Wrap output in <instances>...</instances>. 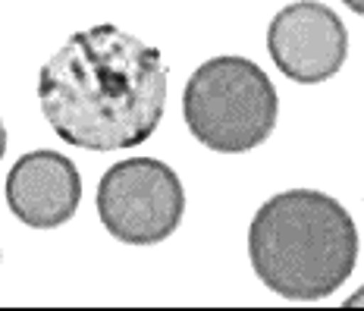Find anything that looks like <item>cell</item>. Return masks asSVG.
Masks as SVG:
<instances>
[{
	"mask_svg": "<svg viewBox=\"0 0 364 311\" xmlns=\"http://www.w3.org/2000/svg\"><path fill=\"white\" fill-rule=\"evenodd\" d=\"M97 217L126 246H157L179 230L186 189L179 173L157 157H126L97 183Z\"/></svg>",
	"mask_w": 364,
	"mask_h": 311,
	"instance_id": "4",
	"label": "cell"
},
{
	"mask_svg": "<svg viewBox=\"0 0 364 311\" xmlns=\"http://www.w3.org/2000/svg\"><path fill=\"white\" fill-rule=\"evenodd\" d=\"M182 120L204 148L245 154L273 135L279 95L255 60L236 54L210 57L186 82Z\"/></svg>",
	"mask_w": 364,
	"mask_h": 311,
	"instance_id": "3",
	"label": "cell"
},
{
	"mask_svg": "<svg viewBox=\"0 0 364 311\" xmlns=\"http://www.w3.org/2000/svg\"><path fill=\"white\" fill-rule=\"evenodd\" d=\"M267 51L277 70L299 85H321L346 63L348 32L339 13L317 0L289 4L270 19Z\"/></svg>",
	"mask_w": 364,
	"mask_h": 311,
	"instance_id": "5",
	"label": "cell"
},
{
	"mask_svg": "<svg viewBox=\"0 0 364 311\" xmlns=\"http://www.w3.org/2000/svg\"><path fill=\"white\" fill-rule=\"evenodd\" d=\"M248 258L270 292L295 302L327 299L358 264V226L333 195L289 189L257 208Z\"/></svg>",
	"mask_w": 364,
	"mask_h": 311,
	"instance_id": "2",
	"label": "cell"
},
{
	"mask_svg": "<svg viewBox=\"0 0 364 311\" xmlns=\"http://www.w3.org/2000/svg\"><path fill=\"white\" fill-rule=\"evenodd\" d=\"M4 199L26 226L57 230L70 223L82 204V173L60 151H28L6 173Z\"/></svg>",
	"mask_w": 364,
	"mask_h": 311,
	"instance_id": "6",
	"label": "cell"
},
{
	"mask_svg": "<svg viewBox=\"0 0 364 311\" xmlns=\"http://www.w3.org/2000/svg\"><path fill=\"white\" fill-rule=\"evenodd\" d=\"M38 101L66 145L123 151L145 145L166 107L164 54L101 22L70 35L38 73Z\"/></svg>",
	"mask_w": 364,
	"mask_h": 311,
	"instance_id": "1",
	"label": "cell"
}]
</instances>
